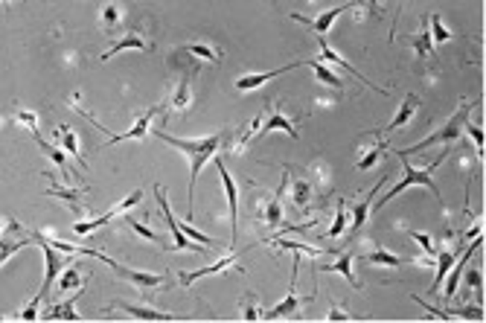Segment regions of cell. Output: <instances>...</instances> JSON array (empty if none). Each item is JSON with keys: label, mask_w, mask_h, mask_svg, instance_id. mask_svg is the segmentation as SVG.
<instances>
[{"label": "cell", "mask_w": 486, "mask_h": 323, "mask_svg": "<svg viewBox=\"0 0 486 323\" xmlns=\"http://www.w3.org/2000/svg\"><path fill=\"white\" fill-rule=\"evenodd\" d=\"M158 140L175 146L178 151H184L187 160H190V187H187V222L192 219V207H195V181H199L201 169L207 166V160L216 155V151L224 146V134H210V137H195V140H187V137H175L166 129H158L155 131Z\"/></svg>", "instance_id": "cell-1"}, {"label": "cell", "mask_w": 486, "mask_h": 323, "mask_svg": "<svg viewBox=\"0 0 486 323\" xmlns=\"http://www.w3.org/2000/svg\"><path fill=\"white\" fill-rule=\"evenodd\" d=\"M446 155H449V151L443 149V151H439V155H437V158H434L428 166H422V169H417L411 160H408V155H396V158H399V163H402V169H405V178H402V181H399L393 190H387L382 198H378V201H373V213H376V210H382L387 201H393V198L402 195L405 190H411V187H425V190H431V192L437 195V201L443 204V192H439V190L434 187V178H431V172H434V169H437L439 163L446 160Z\"/></svg>", "instance_id": "cell-2"}, {"label": "cell", "mask_w": 486, "mask_h": 323, "mask_svg": "<svg viewBox=\"0 0 486 323\" xmlns=\"http://www.w3.org/2000/svg\"><path fill=\"white\" fill-rule=\"evenodd\" d=\"M475 108V102H460L458 105V111H454L449 119H446V126L443 129H437L434 134H428L425 140H419V143H414L411 149H396V155H411V151H425L428 146H437V143H454V140H460L463 137V126H466V119H469V111Z\"/></svg>", "instance_id": "cell-3"}, {"label": "cell", "mask_w": 486, "mask_h": 323, "mask_svg": "<svg viewBox=\"0 0 486 323\" xmlns=\"http://www.w3.org/2000/svg\"><path fill=\"white\" fill-rule=\"evenodd\" d=\"M29 239H33V245H38V248L44 251V263H47V274H44V285H41V291H38V300L44 303V297H50V291H53V285H56V280H58V274H62V268H67V254H62L58 248H53V242L41 233V230H29Z\"/></svg>", "instance_id": "cell-4"}, {"label": "cell", "mask_w": 486, "mask_h": 323, "mask_svg": "<svg viewBox=\"0 0 486 323\" xmlns=\"http://www.w3.org/2000/svg\"><path fill=\"white\" fill-rule=\"evenodd\" d=\"M163 111V105H155V108H149V111H143L140 117H137V122H134V126L128 129V131H123V134H111L108 129H105V126H99V122H94V119H90V122H94V126L102 131V134H108V143H105V146H114V143H126V140H143V137L149 134V126H151V119H155V114H160Z\"/></svg>", "instance_id": "cell-5"}, {"label": "cell", "mask_w": 486, "mask_h": 323, "mask_svg": "<svg viewBox=\"0 0 486 323\" xmlns=\"http://www.w3.org/2000/svg\"><path fill=\"white\" fill-rule=\"evenodd\" d=\"M155 198H158V204L163 210V219H166V227H169V233H172V248L175 251H199V245H192L187 239V233L181 230V222L175 219V213L169 207V201H166V190L160 187V183H155Z\"/></svg>", "instance_id": "cell-6"}, {"label": "cell", "mask_w": 486, "mask_h": 323, "mask_svg": "<svg viewBox=\"0 0 486 323\" xmlns=\"http://www.w3.org/2000/svg\"><path fill=\"white\" fill-rule=\"evenodd\" d=\"M265 119H262V126L256 129V134H253V140H262L265 134H271V131H285L292 140H297V126L292 122V117H285L283 111H280V105H274V102H268L265 105V114H262Z\"/></svg>", "instance_id": "cell-7"}, {"label": "cell", "mask_w": 486, "mask_h": 323, "mask_svg": "<svg viewBox=\"0 0 486 323\" xmlns=\"http://www.w3.org/2000/svg\"><path fill=\"white\" fill-rule=\"evenodd\" d=\"M306 61H292V65H285V67H280V70H268V73H248V76H239V79L233 82V88L239 90V94H251V90H256V88H262V85H268L271 79H277V76H283V73H288V70H297V67H303Z\"/></svg>", "instance_id": "cell-8"}, {"label": "cell", "mask_w": 486, "mask_h": 323, "mask_svg": "<svg viewBox=\"0 0 486 323\" xmlns=\"http://www.w3.org/2000/svg\"><path fill=\"white\" fill-rule=\"evenodd\" d=\"M216 166H219V175H221V183H224V198H227V210H231V224H233V242L239 236V190H236V181L231 178L224 166V158H216Z\"/></svg>", "instance_id": "cell-9"}, {"label": "cell", "mask_w": 486, "mask_h": 323, "mask_svg": "<svg viewBox=\"0 0 486 323\" xmlns=\"http://www.w3.org/2000/svg\"><path fill=\"white\" fill-rule=\"evenodd\" d=\"M358 3H364V0H349V3H341V6H332V9H326V12H321V15H317L315 21H306V18H303V15H292V18H294V21H300V24H306V26L312 29L315 35H324L326 29L332 26V21H335V18H341V15H344L346 9H355Z\"/></svg>", "instance_id": "cell-10"}, {"label": "cell", "mask_w": 486, "mask_h": 323, "mask_svg": "<svg viewBox=\"0 0 486 323\" xmlns=\"http://www.w3.org/2000/svg\"><path fill=\"white\" fill-rule=\"evenodd\" d=\"M105 265H108L111 271H117V274L123 276V280H128L131 285H137V288H158V285H163V274H151V271H134V268H126V265H117L111 256L105 259Z\"/></svg>", "instance_id": "cell-11"}, {"label": "cell", "mask_w": 486, "mask_h": 323, "mask_svg": "<svg viewBox=\"0 0 486 323\" xmlns=\"http://www.w3.org/2000/svg\"><path fill=\"white\" fill-rule=\"evenodd\" d=\"M317 47H321V61H324V65H335V67H341V70H346L349 76H355V79L361 82V85H367V88H373L376 90V94H387V90L385 88H378V85H373L370 79H364V76L353 67V65H349V61L346 58H341L338 53H332L329 47H326V41H324V35H317Z\"/></svg>", "instance_id": "cell-12"}, {"label": "cell", "mask_w": 486, "mask_h": 323, "mask_svg": "<svg viewBox=\"0 0 486 323\" xmlns=\"http://www.w3.org/2000/svg\"><path fill=\"white\" fill-rule=\"evenodd\" d=\"M236 256L239 254H224L221 259H216L212 265H204V268H195V271H181L178 274V280H181V285H192L195 280H201V276H212V274H221V271H227V268H233L236 265Z\"/></svg>", "instance_id": "cell-13"}, {"label": "cell", "mask_w": 486, "mask_h": 323, "mask_svg": "<svg viewBox=\"0 0 486 323\" xmlns=\"http://www.w3.org/2000/svg\"><path fill=\"white\" fill-rule=\"evenodd\" d=\"M256 219H260L268 230H280L283 227V195L277 192V195H271V198H265V201H260L256 204Z\"/></svg>", "instance_id": "cell-14"}, {"label": "cell", "mask_w": 486, "mask_h": 323, "mask_svg": "<svg viewBox=\"0 0 486 323\" xmlns=\"http://www.w3.org/2000/svg\"><path fill=\"white\" fill-rule=\"evenodd\" d=\"M297 268H300V259H294V265H292V283H288V295L280 306H274L265 320H277V317H288V315H294L297 312V306H300V297H297Z\"/></svg>", "instance_id": "cell-15"}, {"label": "cell", "mask_w": 486, "mask_h": 323, "mask_svg": "<svg viewBox=\"0 0 486 323\" xmlns=\"http://www.w3.org/2000/svg\"><path fill=\"white\" fill-rule=\"evenodd\" d=\"M108 309H119V312H126L134 320H181V315L158 312V309H149V306H134V303H117V306H108ZM108 309H105V312H108Z\"/></svg>", "instance_id": "cell-16"}, {"label": "cell", "mask_w": 486, "mask_h": 323, "mask_svg": "<svg viewBox=\"0 0 486 323\" xmlns=\"http://www.w3.org/2000/svg\"><path fill=\"white\" fill-rule=\"evenodd\" d=\"M419 105H422V102H419V97H417V94H405V99H402V108L396 111V117L390 119V126H387L385 131L390 134V131H399V129H405L408 122L414 119V114L419 111Z\"/></svg>", "instance_id": "cell-17"}, {"label": "cell", "mask_w": 486, "mask_h": 323, "mask_svg": "<svg viewBox=\"0 0 486 323\" xmlns=\"http://www.w3.org/2000/svg\"><path fill=\"white\" fill-rule=\"evenodd\" d=\"M321 271H326V274H341L346 283H353V288H361V283L355 280V271H353V254H349V251H341V256L335 259V263L321 265Z\"/></svg>", "instance_id": "cell-18"}, {"label": "cell", "mask_w": 486, "mask_h": 323, "mask_svg": "<svg viewBox=\"0 0 486 323\" xmlns=\"http://www.w3.org/2000/svg\"><path fill=\"white\" fill-rule=\"evenodd\" d=\"M56 137H58V146H62L76 163H82V169H87V163H85V158H82V151H79V137H76V131H73L70 126H58V129H56Z\"/></svg>", "instance_id": "cell-19"}, {"label": "cell", "mask_w": 486, "mask_h": 323, "mask_svg": "<svg viewBox=\"0 0 486 323\" xmlns=\"http://www.w3.org/2000/svg\"><path fill=\"white\" fill-rule=\"evenodd\" d=\"M385 181V178H382ZM382 181H378V183H382ZM378 183H376V187L367 192V195H364L361 198V201L353 207V224H349V236H355L358 233V230L364 227V222H367V215H370V207H373V198H376V190H378Z\"/></svg>", "instance_id": "cell-20"}, {"label": "cell", "mask_w": 486, "mask_h": 323, "mask_svg": "<svg viewBox=\"0 0 486 323\" xmlns=\"http://www.w3.org/2000/svg\"><path fill=\"white\" fill-rule=\"evenodd\" d=\"M458 254H460V248H443L439 254H434V256H437V274H434L431 291H439V288H443V280H446L449 268L454 265V259H458Z\"/></svg>", "instance_id": "cell-21"}, {"label": "cell", "mask_w": 486, "mask_h": 323, "mask_svg": "<svg viewBox=\"0 0 486 323\" xmlns=\"http://www.w3.org/2000/svg\"><path fill=\"white\" fill-rule=\"evenodd\" d=\"M123 50H151V47H149V41H146L140 33H128L126 38L114 41V47H108V50H105V53H102V58H111V56L123 53Z\"/></svg>", "instance_id": "cell-22"}, {"label": "cell", "mask_w": 486, "mask_h": 323, "mask_svg": "<svg viewBox=\"0 0 486 323\" xmlns=\"http://www.w3.org/2000/svg\"><path fill=\"white\" fill-rule=\"evenodd\" d=\"M306 65H309V67L315 70V76H317V82H324V85H329V88H335V90H344V79H341V76H338L335 70H332L329 65H324L321 58H309Z\"/></svg>", "instance_id": "cell-23"}, {"label": "cell", "mask_w": 486, "mask_h": 323, "mask_svg": "<svg viewBox=\"0 0 486 323\" xmlns=\"http://www.w3.org/2000/svg\"><path fill=\"white\" fill-rule=\"evenodd\" d=\"M312 192H315V187H312L306 178L294 181V183H292V204H294L300 213H306L309 204H312Z\"/></svg>", "instance_id": "cell-24"}, {"label": "cell", "mask_w": 486, "mask_h": 323, "mask_svg": "<svg viewBox=\"0 0 486 323\" xmlns=\"http://www.w3.org/2000/svg\"><path fill=\"white\" fill-rule=\"evenodd\" d=\"M192 79H195V67H190V73L178 82L175 94H172V102H169L172 111H184V108L190 105V85H192Z\"/></svg>", "instance_id": "cell-25"}, {"label": "cell", "mask_w": 486, "mask_h": 323, "mask_svg": "<svg viewBox=\"0 0 486 323\" xmlns=\"http://www.w3.org/2000/svg\"><path fill=\"white\" fill-rule=\"evenodd\" d=\"M82 295V288H76V295L70 300H62V303H56L53 309L47 312V320H79V312H76V297Z\"/></svg>", "instance_id": "cell-26"}, {"label": "cell", "mask_w": 486, "mask_h": 323, "mask_svg": "<svg viewBox=\"0 0 486 323\" xmlns=\"http://www.w3.org/2000/svg\"><path fill=\"white\" fill-rule=\"evenodd\" d=\"M114 219H117V213H114V210H108V213L97 215V219L76 222V224H73V236H87V233H94V230H99V227H105V224H111Z\"/></svg>", "instance_id": "cell-27"}, {"label": "cell", "mask_w": 486, "mask_h": 323, "mask_svg": "<svg viewBox=\"0 0 486 323\" xmlns=\"http://www.w3.org/2000/svg\"><path fill=\"white\" fill-rule=\"evenodd\" d=\"M367 263H370V265H385V268H399V265H405V263H411V259L396 256V254H390V251H385V248H373V251L367 254Z\"/></svg>", "instance_id": "cell-28"}, {"label": "cell", "mask_w": 486, "mask_h": 323, "mask_svg": "<svg viewBox=\"0 0 486 323\" xmlns=\"http://www.w3.org/2000/svg\"><path fill=\"white\" fill-rule=\"evenodd\" d=\"M47 192H50V195H58V198H62V201H67L73 213H85V207H82V195L87 192V187H79V190H65V187H47Z\"/></svg>", "instance_id": "cell-29"}, {"label": "cell", "mask_w": 486, "mask_h": 323, "mask_svg": "<svg viewBox=\"0 0 486 323\" xmlns=\"http://www.w3.org/2000/svg\"><path fill=\"white\" fill-rule=\"evenodd\" d=\"M35 143H38V149L44 151V155H47V158H50V160H53L58 169H62V172H65V178L70 181V175H73V172H70V163H67V151H65V149H56V146H50V143H44L41 137H38Z\"/></svg>", "instance_id": "cell-30"}, {"label": "cell", "mask_w": 486, "mask_h": 323, "mask_svg": "<svg viewBox=\"0 0 486 323\" xmlns=\"http://www.w3.org/2000/svg\"><path fill=\"white\" fill-rule=\"evenodd\" d=\"M268 242L277 245L280 251H292V254H303V256H324V251L312 248V245H303V242H288V239H274V236H271Z\"/></svg>", "instance_id": "cell-31"}, {"label": "cell", "mask_w": 486, "mask_h": 323, "mask_svg": "<svg viewBox=\"0 0 486 323\" xmlns=\"http://www.w3.org/2000/svg\"><path fill=\"white\" fill-rule=\"evenodd\" d=\"M12 119L33 134V140H38V137H41V131H38V114L35 111H24V108H18V111L12 114Z\"/></svg>", "instance_id": "cell-32"}, {"label": "cell", "mask_w": 486, "mask_h": 323, "mask_svg": "<svg viewBox=\"0 0 486 323\" xmlns=\"http://www.w3.org/2000/svg\"><path fill=\"white\" fill-rule=\"evenodd\" d=\"M344 230H346V201H344V198H338L335 219H332V224H329V230H326V236H329V239H338Z\"/></svg>", "instance_id": "cell-33"}, {"label": "cell", "mask_w": 486, "mask_h": 323, "mask_svg": "<svg viewBox=\"0 0 486 323\" xmlns=\"http://www.w3.org/2000/svg\"><path fill=\"white\" fill-rule=\"evenodd\" d=\"M411 44H414L417 56H431V53H434V41H431V33H428V21L422 24L419 35H414V38H411Z\"/></svg>", "instance_id": "cell-34"}, {"label": "cell", "mask_w": 486, "mask_h": 323, "mask_svg": "<svg viewBox=\"0 0 486 323\" xmlns=\"http://www.w3.org/2000/svg\"><path fill=\"white\" fill-rule=\"evenodd\" d=\"M29 242H33V239H9V236H0V265H3L12 254H18L21 248H26Z\"/></svg>", "instance_id": "cell-35"}, {"label": "cell", "mask_w": 486, "mask_h": 323, "mask_svg": "<svg viewBox=\"0 0 486 323\" xmlns=\"http://www.w3.org/2000/svg\"><path fill=\"white\" fill-rule=\"evenodd\" d=\"M387 149V140H376V146L367 151V155H361V160L355 163L358 166V172H367L370 166H376L378 163V158H382V151Z\"/></svg>", "instance_id": "cell-36"}, {"label": "cell", "mask_w": 486, "mask_h": 323, "mask_svg": "<svg viewBox=\"0 0 486 323\" xmlns=\"http://www.w3.org/2000/svg\"><path fill=\"white\" fill-rule=\"evenodd\" d=\"M428 33H431V41H434V44L451 41V33L443 26V18H439V15H428Z\"/></svg>", "instance_id": "cell-37"}, {"label": "cell", "mask_w": 486, "mask_h": 323, "mask_svg": "<svg viewBox=\"0 0 486 323\" xmlns=\"http://www.w3.org/2000/svg\"><path fill=\"white\" fill-rule=\"evenodd\" d=\"M58 288H62L65 295H67L70 288H85V280H82V274L76 271V268H62V280H58Z\"/></svg>", "instance_id": "cell-38"}, {"label": "cell", "mask_w": 486, "mask_h": 323, "mask_svg": "<svg viewBox=\"0 0 486 323\" xmlns=\"http://www.w3.org/2000/svg\"><path fill=\"white\" fill-rule=\"evenodd\" d=\"M184 53H192V56H199L204 61H221V53L207 47V44H184Z\"/></svg>", "instance_id": "cell-39"}, {"label": "cell", "mask_w": 486, "mask_h": 323, "mask_svg": "<svg viewBox=\"0 0 486 323\" xmlns=\"http://www.w3.org/2000/svg\"><path fill=\"white\" fill-rule=\"evenodd\" d=\"M119 21H123V12L117 9V3H108V6L99 12V24H102V26L111 29V26H119Z\"/></svg>", "instance_id": "cell-40"}, {"label": "cell", "mask_w": 486, "mask_h": 323, "mask_svg": "<svg viewBox=\"0 0 486 323\" xmlns=\"http://www.w3.org/2000/svg\"><path fill=\"white\" fill-rule=\"evenodd\" d=\"M143 201V190H134V192H128L126 198H123V201H119V204H114L111 210L117 213V215H123L126 210H131V207H137Z\"/></svg>", "instance_id": "cell-41"}, {"label": "cell", "mask_w": 486, "mask_h": 323, "mask_svg": "<svg viewBox=\"0 0 486 323\" xmlns=\"http://www.w3.org/2000/svg\"><path fill=\"white\" fill-rule=\"evenodd\" d=\"M411 239L419 245V248L428 254V256H434L437 254V245H434V239L428 236V233H422V230H411Z\"/></svg>", "instance_id": "cell-42"}, {"label": "cell", "mask_w": 486, "mask_h": 323, "mask_svg": "<svg viewBox=\"0 0 486 323\" xmlns=\"http://www.w3.org/2000/svg\"><path fill=\"white\" fill-rule=\"evenodd\" d=\"M466 285L475 288V291H478V303H483V274H480L478 268H472V271L466 274Z\"/></svg>", "instance_id": "cell-43"}, {"label": "cell", "mask_w": 486, "mask_h": 323, "mask_svg": "<svg viewBox=\"0 0 486 323\" xmlns=\"http://www.w3.org/2000/svg\"><path fill=\"white\" fill-rule=\"evenodd\" d=\"M128 227H131V230H137V233H140L143 239H149L151 245H163V239H160L158 233H151V230H149V227H143V224H140L137 219H131V215H128Z\"/></svg>", "instance_id": "cell-44"}, {"label": "cell", "mask_w": 486, "mask_h": 323, "mask_svg": "<svg viewBox=\"0 0 486 323\" xmlns=\"http://www.w3.org/2000/svg\"><path fill=\"white\" fill-rule=\"evenodd\" d=\"M242 320H260V306H256V297L248 295L245 297V309H242Z\"/></svg>", "instance_id": "cell-45"}, {"label": "cell", "mask_w": 486, "mask_h": 323, "mask_svg": "<svg viewBox=\"0 0 486 323\" xmlns=\"http://www.w3.org/2000/svg\"><path fill=\"white\" fill-rule=\"evenodd\" d=\"M463 131H466V134H469V137H472V140H475V146H478V155L483 158V131H480L478 126H472V122H469V119H466Z\"/></svg>", "instance_id": "cell-46"}, {"label": "cell", "mask_w": 486, "mask_h": 323, "mask_svg": "<svg viewBox=\"0 0 486 323\" xmlns=\"http://www.w3.org/2000/svg\"><path fill=\"white\" fill-rule=\"evenodd\" d=\"M38 306H41V300H38V297H33V300H29L26 309H24L21 315H15V317H18V320H38Z\"/></svg>", "instance_id": "cell-47"}, {"label": "cell", "mask_w": 486, "mask_h": 323, "mask_svg": "<svg viewBox=\"0 0 486 323\" xmlns=\"http://www.w3.org/2000/svg\"><path fill=\"white\" fill-rule=\"evenodd\" d=\"M326 320H329V323H335V320H355V317L349 315V312H344V309H338V306H332V309L326 312Z\"/></svg>", "instance_id": "cell-48"}, {"label": "cell", "mask_w": 486, "mask_h": 323, "mask_svg": "<svg viewBox=\"0 0 486 323\" xmlns=\"http://www.w3.org/2000/svg\"><path fill=\"white\" fill-rule=\"evenodd\" d=\"M367 3H370V9H373L376 15H382V9H378V0H367Z\"/></svg>", "instance_id": "cell-49"}, {"label": "cell", "mask_w": 486, "mask_h": 323, "mask_svg": "<svg viewBox=\"0 0 486 323\" xmlns=\"http://www.w3.org/2000/svg\"><path fill=\"white\" fill-rule=\"evenodd\" d=\"M3 3H9V0H3Z\"/></svg>", "instance_id": "cell-50"}]
</instances>
